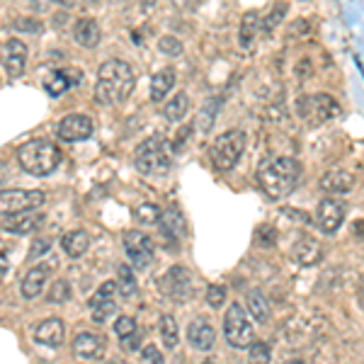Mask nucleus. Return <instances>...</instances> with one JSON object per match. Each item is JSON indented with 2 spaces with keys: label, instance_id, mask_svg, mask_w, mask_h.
Returning a JSON list of instances; mask_svg holds the SVG:
<instances>
[{
  "label": "nucleus",
  "instance_id": "33",
  "mask_svg": "<svg viewBox=\"0 0 364 364\" xmlns=\"http://www.w3.org/2000/svg\"><path fill=\"white\" fill-rule=\"evenodd\" d=\"M114 333L119 335V340H129L131 335L139 333V328H136V321L131 318V316H119L117 321H114Z\"/></svg>",
  "mask_w": 364,
  "mask_h": 364
},
{
  "label": "nucleus",
  "instance_id": "7",
  "mask_svg": "<svg viewBox=\"0 0 364 364\" xmlns=\"http://www.w3.org/2000/svg\"><path fill=\"white\" fill-rule=\"evenodd\" d=\"M46 194L41 189H3L0 192V216H15L44 207Z\"/></svg>",
  "mask_w": 364,
  "mask_h": 364
},
{
  "label": "nucleus",
  "instance_id": "18",
  "mask_svg": "<svg viewBox=\"0 0 364 364\" xmlns=\"http://www.w3.org/2000/svg\"><path fill=\"white\" fill-rule=\"evenodd\" d=\"M63 337H66V325H63V321L59 318H46L34 328V340L39 342V345L59 347L63 345Z\"/></svg>",
  "mask_w": 364,
  "mask_h": 364
},
{
  "label": "nucleus",
  "instance_id": "36",
  "mask_svg": "<svg viewBox=\"0 0 364 364\" xmlns=\"http://www.w3.org/2000/svg\"><path fill=\"white\" fill-rule=\"evenodd\" d=\"M112 314H117V302H102L97 306H93V321L95 323H105V321L112 318Z\"/></svg>",
  "mask_w": 364,
  "mask_h": 364
},
{
  "label": "nucleus",
  "instance_id": "16",
  "mask_svg": "<svg viewBox=\"0 0 364 364\" xmlns=\"http://www.w3.org/2000/svg\"><path fill=\"white\" fill-rule=\"evenodd\" d=\"M292 257L302 267H314V265H318V262L323 260V245H321L316 238L304 236V238H299L297 243H294Z\"/></svg>",
  "mask_w": 364,
  "mask_h": 364
},
{
  "label": "nucleus",
  "instance_id": "24",
  "mask_svg": "<svg viewBox=\"0 0 364 364\" xmlns=\"http://www.w3.org/2000/svg\"><path fill=\"white\" fill-rule=\"evenodd\" d=\"M61 248L68 257L78 260V257L86 255L88 248H90V236H88L86 231H71V234H66L61 238Z\"/></svg>",
  "mask_w": 364,
  "mask_h": 364
},
{
  "label": "nucleus",
  "instance_id": "32",
  "mask_svg": "<svg viewBox=\"0 0 364 364\" xmlns=\"http://www.w3.org/2000/svg\"><path fill=\"white\" fill-rule=\"evenodd\" d=\"M117 294H119L117 282H112V279H109V282H105L102 287H100L97 292L93 294L90 302H88V304H90V309H93V306H97V304H102V302H112Z\"/></svg>",
  "mask_w": 364,
  "mask_h": 364
},
{
  "label": "nucleus",
  "instance_id": "38",
  "mask_svg": "<svg viewBox=\"0 0 364 364\" xmlns=\"http://www.w3.org/2000/svg\"><path fill=\"white\" fill-rule=\"evenodd\" d=\"M224 302H226V287L224 284H212V287L207 289V304L212 306V309H219Z\"/></svg>",
  "mask_w": 364,
  "mask_h": 364
},
{
  "label": "nucleus",
  "instance_id": "40",
  "mask_svg": "<svg viewBox=\"0 0 364 364\" xmlns=\"http://www.w3.org/2000/svg\"><path fill=\"white\" fill-rule=\"evenodd\" d=\"M49 248H51V238H34V243H32V248H29V255H27V260H36V257H41L44 252H49Z\"/></svg>",
  "mask_w": 364,
  "mask_h": 364
},
{
  "label": "nucleus",
  "instance_id": "37",
  "mask_svg": "<svg viewBox=\"0 0 364 364\" xmlns=\"http://www.w3.org/2000/svg\"><path fill=\"white\" fill-rule=\"evenodd\" d=\"M221 107V97H209V102H207V109H204V114H202V129L204 131H209L212 129V124H214V114H216V109Z\"/></svg>",
  "mask_w": 364,
  "mask_h": 364
},
{
  "label": "nucleus",
  "instance_id": "41",
  "mask_svg": "<svg viewBox=\"0 0 364 364\" xmlns=\"http://www.w3.org/2000/svg\"><path fill=\"white\" fill-rule=\"evenodd\" d=\"M284 13H287V5L282 3V5H279V8H274L272 13L267 15V18H265V32H267V34H270V32H272L274 27H277L279 22H282Z\"/></svg>",
  "mask_w": 364,
  "mask_h": 364
},
{
  "label": "nucleus",
  "instance_id": "9",
  "mask_svg": "<svg viewBox=\"0 0 364 364\" xmlns=\"http://www.w3.org/2000/svg\"><path fill=\"white\" fill-rule=\"evenodd\" d=\"M124 250L136 270H146L153 262V257H156L153 241L146 234H141V231H129L124 236Z\"/></svg>",
  "mask_w": 364,
  "mask_h": 364
},
{
  "label": "nucleus",
  "instance_id": "31",
  "mask_svg": "<svg viewBox=\"0 0 364 364\" xmlns=\"http://www.w3.org/2000/svg\"><path fill=\"white\" fill-rule=\"evenodd\" d=\"M68 297H71V284H68L66 279H56V282L51 284L49 294H46V302L49 304H66Z\"/></svg>",
  "mask_w": 364,
  "mask_h": 364
},
{
  "label": "nucleus",
  "instance_id": "4",
  "mask_svg": "<svg viewBox=\"0 0 364 364\" xmlns=\"http://www.w3.org/2000/svg\"><path fill=\"white\" fill-rule=\"evenodd\" d=\"M173 166L170 149H168L166 139L163 136H151L144 144L136 149V168H139L144 175L156 177V175H166Z\"/></svg>",
  "mask_w": 364,
  "mask_h": 364
},
{
  "label": "nucleus",
  "instance_id": "42",
  "mask_svg": "<svg viewBox=\"0 0 364 364\" xmlns=\"http://www.w3.org/2000/svg\"><path fill=\"white\" fill-rule=\"evenodd\" d=\"M141 364H163V355L158 352L156 345H146L141 352Z\"/></svg>",
  "mask_w": 364,
  "mask_h": 364
},
{
  "label": "nucleus",
  "instance_id": "45",
  "mask_svg": "<svg viewBox=\"0 0 364 364\" xmlns=\"http://www.w3.org/2000/svg\"><path fill=\"white\" fill-rule=\"evenodd\" d=\"M139 335L141 333H136V335H131L129 340H124V347H129V350H136V347H139Z\"/></svg>",
  "mask_w": 364,
  "mask_h": 364
},
{
  "label": "nucleus",
  "instance_id": "3",
  "mask_svg": "<svg viewBox=\"0 0 364 364\" xmlns=\"http://www.w3.org/2000/svg\"><path fill=\"white\" fill-rule=\"evenodd\" d=\"M18 163L32 177H46L61 166V151L46 139H32L18 149Z\"/></svg>",
  "mask_w": 364,
  "mask_h": 364
},
{
  "label": "nucleus",
  "instance_id": "6",
  "mask_svg": "<svg viewBox=\"0 0 364 364\" xmlns=\"http://www.w3.org/2000/svg\"><path fill=\"white\" fill-rule=\"evenodd\" d=\"M224 335L229 340L231 347H238V350H245L255 342V330H252V323L248 318V314L243 311L241 304H231L229 311L224 316Z\"/></svg>",
  "mask_w": 364,
  "mask_h": 364
},
{
  "label": "nucleus",
  "instance_id": "19",
  "mask_svg": "<svg viewBox=\"0 0 364 364\" xmlns=\"http://www.w3.org/2000/svg\"><path fill=\"white\" fill-rule=\"evenodd\" d=\"M158 224H161V234L168 243H180L182 234H184V219H182L180 209L168 207L166 212H161Z\"/></svg>",
  "mask_w": 364,
  "mask_h": 364
},
{
  "label": "nucleus",
  "instance_id": "5",
  "mask_svg": "<svg viewBox=\"0 0 364 364\" xmlns=\"http://www.w3.org/2000/svg\"><path fill=\"white\" fill-rule=\"evenodd\" d=\"M245 151V131L241 129H229L219 136L209 149V158H212L214 168L221 173H229L238 166Z\"/></svg>",
  "mask_w": 364,
  "mask_h": 364
},
{
  "label": "nucleus",
  "instance_id": "17",
  "mask_svg": "<svg viewBox=\"0 0 364 364\" xmlns=\"http://www.w3.org/2000/svg\"><path fill=\"white\" fill-rule=\"evenodd\" d=\"M81 71H73V68H61V71H51L49 76L44 78V88L51 97H61L63 93L71 86H78L81 83Z\"/></svg>",
  "mask_w": 364,
  "mask_h": 364
},
{
  "label": "nucleus",
  "instance_id": "8",
  "mask_svg": "<svg viewBox=\"0 0 364 364\" xmlns=\"http://www.w3.org/2000/svg\"><path fill=\"white\" fill-rule=\"evenodd\" d=\"M302 114L304 119H309V124H325V121L335 119L340 114V105L333 95L328 93H318L311 95L302 102Z\"/></svg>",
  "mask_w": 364,
  "mask_h": 364
},
{
  "label": "nucleus",
  "instance_id": "21",
  "mask_svg": "<svg viewBox=\"0 0 364 364\" xmlns=\"http://www.w3.org/2000/svg\"><path fill=\"white\" fill-rule=\"evenodd\" d=\"M187 340L189 345L197 347V350H212L216 333L204 318H194L192 323L187 325Z\"/></svg>",
  "mask_w": 364,
  "mask_h": 364
},
{
  "label": "nucleus",
  "instance_id": "29",
  "mask_svg": "<svg viewBox=\"0 0 364 364\" xmlns=\"http://www.w3.org/2000/svg\"><path fill=\"white\" fill-rule=\"evenodd\" d=\"M248 311H250V316L257 323H267L270 321V304H267V299L260 292L248 294Z\"/></svg>",
  "mask_w": 364,
  "mask_h": 364
},
{
  "label": "nucleus",
  "instance_id": "28",
  "mask_svg": "<svg viewBox=\"0 0 364 364\" xmlns=\"http://www.w3.org/2000/svg\"><path fill=\"white\" fill-rule=\"evenodd\" d=\"M161 337H163V345L168 350H175L177 342H180V328H177L175 318L170 314H163L161 316Z\"/></svg>",
  "mask_w": 364,
  "mask_h": 364
},
{
  "label": "nucleus",
  "instance_id": "43",
  "mask_svg": "<svg viewBox=\"0 0 364 364\" xmlns=\"http://www.w3.org/2000/svg\"><path fill=\"white\" fill-rule=\"evenodd\" d=\"M15 29H22V32H39L41 29V22H36V20H18L15 22Z\"/></svg>",
  "mask_w": 364,
  "mask_h": 364
},
{
  "label": "nucleus",
  "instance_id": "48",
  "mask_svg": "<svg viewBox=\"0 0 364 364\" xmlns=\"http://www.w3.org/2000/svg\"><path fill=\"white\" fill-rule=\"evenodd\" d=\"M287 364H304L302 360H292V362H287Z\"/></svg>",
  "mask_w": 364,
  "mask_h": 364
},
{
  "label": "nucleus",
  "instance_id": "22",
  "mask_svg": "<svg viewBox=\"0 0 364 364\" xmlns=\"http://www.w3.org/2000/svg\"><path fill=\"white\" fill-rule=\"evenodd\" d=\"M41 221H44V216L34 214V212L15 214V216H10V219H5V231H8V234H15V236H27L39 229Z\"/></svg>",
  "mask_w": 364,
  "mask_h": 364
},
{
  "label": "nucleus",
  "instance_id": "47",
  "mask_svg": "<svg viewBox=\"0 0 364 364\" xmlns=\"http://www.w3.org/2000/svg\"><path fill=\"white\" fill-rule=\"evenodd\" d=\"M5 272H8V260H5V257L0 255V277H3Z\"/></svg>",
  "mask_w": 364,
  "mask_h": 364
},
{
  "label": "nucleus",
  "instance_id": "27",
  "mask_svg": "<svg viewBox=\"0 0 364 364\" xmlns=\"http://www.w3.org/2000/svg\"><path fill=\"white\" fill-rule=\"evenodd\" d=\"M187 109H189L187 93H177L175 97L166 102V107H163V117H166L168 121H180V119H184Z\"/></svg>",
  "mask_w": 364,
  "mask_h": 364
},
{
  "label": "nucleus",
  "instance_id": "39",
  "mask_svg": "<svg viewBox=\"0 0 364 364\" xmlns=\"http://www.w3.org/2000/svg\"><path fill=\"white\" fill-rule=\"evenodd\" d=\"M158 49L168 56H180L182 54V44H180V39H175V36H163V39L158 41Z\"/></svg>",
  "mask_w": 364,
  "mask_h": 364
},
{
  "label": "nucleus",
  "instance_id": "1",
  "mask_svg": "<svg viewBox=\"0 0 364 364\" xmlns=\"http://www.w3.org/2000/svg\"><path fill=\"white\" fill-rule=\"evenodd\" d=\"M257 184L270 199H284L297 189L299 180H302V166L297 158L289 156H277V158H265L257 166Z\"/></svg>",
  "mask_w": 364,
  "mask_h": 364
},
{
  "label": "nucleus",
  "instance_id": "23",
  "mask_svg": "<svg viewBox=\"0 0 364 364\" xmlns=\"http://www.w3.org/2000/svg\"><path fill=\"white\" fill-rule=\"evenodd\" d=\"M73 36H76V41L83 49H95V46L100 44V39H102V32H100V25L95 22V20L83 18L78 20L76 27H73Z\"/></svg>",
  "mask_w": 364,
  "mask_h": 364
},
{
  "label": "nucleus",
  "instance_id": "49",
  "mask_svg": "<svg viewBox=\"0 0 364 364\" xmlns=\"http://www.w3.org/2000/svg\"><path fill=\"white\" fill-rule=\"evenodd\" d=\"M202 364H219V362H212V360H209V362H202Z\"/></svg>",
  "mask_w": 364,
  "mask_h": 364
},
{
  "label": "nucleus",
  "instance_id": "26",
  "mask_svg": "<svg viewBox=\"0 0 364 364\" xmlns=\"http://www.w3.org/2000/svg\"><path fill=\"white\" fill-rule=\"evenodd\" d=\"M257 29H260V18H257V13L243 15L241 32H238V41L243 49H250L252 41H255V36H257Z\"/></svg>",
  "mask_w": 364,
  "mask_h": 364
},
{
  "label": "nucleus",
  "instance_id": "20",
  "mask_svg": "<svg viewBox=\"0 0 364 364\" xmlns=\"http://www.w3.org/2000/svg\"><path fill=\"white\" fill-rule=\"evenodd\" d=\"M321 189L330 194H345L355 187V175L350 170H342V168H333V170L323 173L321 177Z\"/></svg>",
  "mask_w": 364,
  "mask_h": 364
},
{
  "label": "nucleus",
  "instance_id": "34",
  "mask_svg": "<svg viewBox=\"0 0 364 364\" xmlns=\"http://www.w3.org/2000/svg\"><path fill=\"white\" fill-rule=\"evenodd\" d=\"M248 350V364H270V347L265 342H252Z\"/></svg>",
  "mask_w": 364,
  "mask_h": 364
},
{
  "label": "nucleus",
  "instance_id": "12",
  "mask_svg": "<svg viewBox=\"0 0 364 364\" xmlns=\"http://www.w3.org/2000/svg\"><path fill=\"white\" fill-rule=\"evenodd\" d=\"M93 136V119L86 114H68L59 124V139L66 144H78Z\"/></svg>",
  "mask_w": 364,
  "mask_h": 364
},
{
  "label": "nucleus",
  "instance_id": "44",
  "mask_svg": "<svg viewBox=\"0 0 364 364\" xmlns=\"http://www.w3.org/2000/svg\"><path fill=\"white\" fill-rule=\"evenodd\" d=\"M189 131H192V126H184L182 129V134H177L175 136V141H173V151H180L184 144H187V136H189Z\"/></svg>",
  "mask_w": 364,
  "mask_h": 364
},
{
  "label": "nucleus",
  "instance_id": "46",
  "mask_svg": "<svg viewBox=\"0 0 364 364\" xmlns=\"http://www.w3.org/2000/svg\"><path fill=\"white\" fill-rule=\"evenodd\" d=\"M5 177H8V163H5L3 158H0V184L5 182Z\"/></svg>",
  "mask_w": 364,
  "mask_h": 364
},
{
  "label": "nucleus",
  "instance_id": "11",
  "mask_svg": "<svg viewBox=\"0 0 364 364\" xmlns=\"http://www.w3.org/2000/svg\"><path fill=\"white\" fill-rule=\"evenodd\" d=\"M342 221H345V204L337 202L333 197L321 199L318 212H316V224H318V229L323 231V234H335L342 226Z\"/></svg>",
  "mask_w": 364,
  "mask_h": 364
},
{
  "label": "nucleus",
  "instance_id": "15",
  "mask_svg": "<svg viewBox=\"0 0 364 364\" xmlns=\"http://www.w3.org/2000/svg\"><path fill=\"white\" fill-rule=\"evenodd\" d=\"M51 270H54V262H41V265L32 267V270L25 274L22 284H20V292H22L25 299H36L44 289L46 279L51 277Z\"/></svg>",
  "mask_w": 364,
  "mask_h": 364
},
{
  "label": "nucleus",
  "instance_id": "14",
  "mask_svg": "<svg viewBox=\"0 0 364 364\" xmlns=\"http://www.w3.org/2000/svg\"><path fill=\"white\" fill-rule=\"evenodd\" d=\"M105 337L102 335H95V333H88V330H83V333L76 335V340H73V352H76L78 360H86V362H93V360H100L105 352Z\"/></svg>",
  "mask_w": 364,
  "mask_h": 364
},
{
  "label": "nucleus",
  "instance_id": "25",
  "mask_svg": "<svg viewBox=\"0 0 364 364\" xmlns=\"http://www.w3.org/2000/svg\"><path fill=\"white\" fill-rule=\"evenodd\" d=\"M175 71L173 68H163V71H158L156 76H153L151 81V100L153 102H161V100L168 97V93L175 88Z\"/></svg>",
  "mask_w": 364,
  "mask_h": 364
},
{
  "label": "nucleus",
  "instance_id": "13",
  "mask_svg": "<svg viewBox=\"0 0 364 364\" xmlns=\"http://www.w3.org/2000/svg\"><path fill=\"white\" fill-rule=\"evenodd\" d=\"M27 56H29V49L25 41L20 39H8L3 46V66L8 71V76L18 78L25 73L27 68Z\"/></svg>",
  "mask_w": 364,
  "mask_h": 364
},
{
  "label": "nucleus",
  "instance_id": "2",
  "mask_svg": "<svg viewBox=\"0 0 364 364\" xmlns=\"http://www.w3.org/2000/svg\"><path fill=\"white\" fill-rule=\"evenodd\" d=\"M136 78L126 61L109 59L100 66L97 83H95V100L100 105H119L134 93Z\"/></svg>",
  "mask_w": 364,
  "mask_h": 364
},
{
  "label": "nucleus",
  "instance_id": "35",
  "mask_svg": "<svg viewBox=\"0 0 364 364\" xmlns=\"http://www.w3.org/2000/svg\"><path fill=\"white\" fill-rule=\"evenodd\" d=\"M136 219L144 226H156L158 219H161V209H158L156 204H141V207L136 209Z\"/></svg>",
  "mask_w": 364,
  "mask_h": 364
},
{
  "label": "nucleus",
  "instance_id": "30",
  "mask_svg": "<svg viewBox=\"0 0 364 364\" xmlns=\"http://www.w3.org/2000/svg\"><path fill=\"white\" fill-rule=\"evenodd\" d=\"M119 282H117V289L124 297H134L136 294V274L131 272V267L129 265H119Z\"/></svg>",
  "mask_w": 364,
  "mask_h": 364
},
{
  "label": "nucleus",
  "instance_id": "10",
  "mask_svg": "<svg viewBox=\"0 0 364 364\" xmlns=\"http://www.w3.org/2000/svg\"><path fill=\"white\" fill-rule=\"evenodd\" d=\"M163 292L168 294L170 299H175V302H184V299L192 297V274H189L187 267L182 265H173L170 270L163 274Z\"/></svg>",
  "mask_w": 364,
  "mask_h": 364
}]
</instances>
